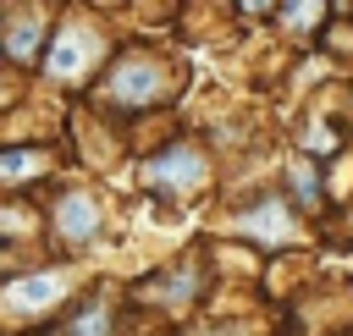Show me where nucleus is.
Returning <instances> with one entry per match:
<instances>
[{
	"instance_id": "obj_10",
	"label": "nucleus",
	"mask_w": 353,
	"mask_h": 336,
	"mask_svg": "<svg viewBox=\"0 0 353 336\" xmlns=\"http://www.w3.org/2000/svg\"><path fill=\"white\" fill-rule=\"evenodd\" d=\"M287 182H292L298 204H320V171H314L309 160H292V165H287Z\"/></svg>"
},
{
	"instance_id": "obj_5",
	"label": "nucleus",
	"mask_w": 353,
	"mask_h": 336,
	"mask_svg": "<svg viewBox=\"0 0 353 336\" xmlns=\"http://www.w3.org/2000/svg\"><path fill=\"white\" fill-rule=\"evenodd\" d=\"M237 231H248L254 242H292V215H287V198H254V209L237 215Z\"/></svg>"
},
{
	"instance_id": "obj_7",
	"label": "nucleus",
	"mask_w": 353,
	"mask_h": 336,
	"mask_svg": "<svg viewBox=\"0 0 353 336\" xmlns=\"http://www.w3.org/2000/svg\"><path fill=\"white\" fill-rule=\"evenodd\" d=\"M61 270H39V275H28V281H11V292H6V303H11V314H28V308H39V303H55L61 297Z\"/></svg>"
},
{
	"instance_id": "obj_1",
	"label": "nucleus",
	"mask_w": 353,
	"mask_h": 336,
	"mask_svg": "<svg viewBox=\"0 0 353 336\" xmlns=\"http://www.w3.org/2000/svg\"><path fill=\"white\" fill-rule=\"evenodd\" d=\"M171 66L165 61H154V55H127V61H116L110 72H105V83H99V94L116 105V110H149V105H160V99H171Z\"/></svg>"
},
{
	"instance_id": "obj_6",
	"label": "nucleus",
	"mask_w": 353,
	"mask_h": 336,
	"mask_svg": "<svg viewBox=\"0 0 353 336\" xmlns=\"http://www.w3.org/2000/svg\"><path fill=\"white\" fill-rule=\"evenodd\" d=\"M6 55H11L17 66L44 61V55H50V50H44V17H17V11H11V28H6Z\"/></svg>"
},
{
	"instance_id": "obj_2",
	"label": "nucleus",
	"mask_w": 353,
	"mask_h": 336,
	"mask_svg": "<svg viewBox=\"0 0 353 336\" xmlns=\"http://www.w3.org/2000/svg\"><path fill=\"white\" fill-rule=\"evenodd\" d=\"M99 226H105V209H99V198L83 193V187L61 193L55 209H50V231H55L66 248H88V242L99 237Z\"/></svg>"
},
{
	"instance_id": "obj_3",
	"label": "nucleus",
	"mask_w": 353,
	"mask_h": 336,
	"mask_svg": "<svg viewBox=\"0 0 353 336\" xmlns=\"http://www.w3.org/2000/svg\"><path fill=\"white\" fill-rule=\"evenodd\" d=\"M99 33H88L83 22H66V28H55V44H50V55H44V66H50V77H61V83H72V77H83V72H94L99 66Z\"/></svg>"
},
{
	"instance_id": "obj_4",
	"label": "nucleus",
	"mask_w": 353,
	"mask_h": 336,
	"mask_svg": "<svg viewBox=\"0 0 353 336\" xmlns=\"http://www.w3.org/2000/svg\"><path fill=\"white\" fill-rule=\"evenodd\" d=\"M204 154L193 149V143H176V149H165L160 160H149L143 165V182L149 187H160V193H193L199 182H204Z\"/></svg>"
},
{
	"instance_id": "obj_8",
	"label": "nucleus",
	"mask_w": 353,
	"mask_h": 336,
	"mask_svg": "<svg viewBox=\"0 0 353 336\" xmlns=\"http://www.w3.org/2000/svg\"><path fill=\"white\" fill-rule=\"evenodd\" d=\"M66 336H110V303H105V297H94L88 308H77V314H72V325H66Z\"/></svg>"
},
{
	"instance_id": "obj_9",
	"label": "nucleus",
	"mask_w": 353,
	"mask_h": 336,
	"mask_svg": "<svg viewBox=\"0 0 353 336\" xmlns=\"http://www.w3.org/2000/svg\"><path fill=\"white\" fill-rule=\"evenodd\" d=\"M44 165H50V154H44V149H11V154L0 160V176L17 187L22 176H33V171H44Z\"/></svg>"
}]
</instances>
